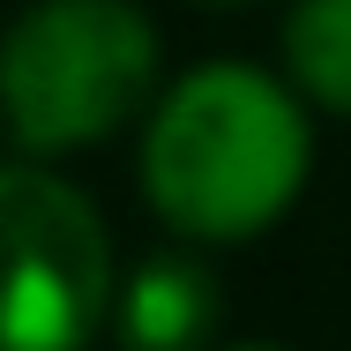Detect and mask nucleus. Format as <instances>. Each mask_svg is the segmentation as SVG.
Returning <instances> with one entry per match:
<instances>
[{
  "instance_id": "f257e3e1",
  "label": "nucleus",
  "mask_w": 351,
  "mask_h": 351,
  "mask_svg": "<svg viewBox=\"0 0 351 351\" xmlns=\"http://www.w3.org/2000/svg\"><path fill=\"white\" fill-rule=\"evenodd\" d=\"M314 172V128L299 90L247 60L180 75L142 135V195L180 239L232 247L269 232Z\"/></svg>"
},
{
  "instance_id": "f03ea898",
  "label": "nucleus",
  "mask_w": 351,
  "mask_h": 351,
  "mask_svg": "<svg viewBox=\"0 0 351 351\" xmlns=\"http://www.w3.org/2000/svg\"><path fill=\"white\" fill-rule=\"evenodd\" d=\"M157 23L135 0H30L8 30L15 157L105 142L157 97Z\"/></svg>"
},
{
  "instance_id": "7ed1b4c3",
  "label": "nucleus",
  "mask_w": 351,
  "mask_h": 351,
  "mask_svg": "<svg viewBox=\"0 0 351 351\" xmlns=\"http://www.w3.org/2000/svg\"><path fill=\"white\" fill-rule=\"evenodd\" d=\"M0 224H8V351H82L120 306L112 239L90 195L60 172L15 157L0 172Z\"/></svg>"
},
{
  "instance_id": "20e7f679",
  "label": "nucleus",
  "mask_w": 351,
  "mask_h": 351,
  "mask_svg": "<svg viewBox=\"0 0 351 351\" xmlns=\"http://www.w3.org/2000/svg\"><path fill=\"white\" fill-rule=\"evenodd\" d=\"M217 322H224V291L217 269L195 254H149L112 306L120 351H210Z\"/></svg>"
},
{
  "instance_id": "39448f33",
  "label": "nucleus",
  "mask_w": 351,
  "mask_h": 351,
  "mask_svg": "<svg viewBox=\"0 0 351 351\" xmlns=\"http://www.w3.org/2000/svg\"><path fill=\"white\" fill-rule=\"evenodd\" d=\"M284 68L299 97L351 120V0H299L284 15Z\"/></svg>"
},
{
  "instance_id": "423d86ee",
  "label": "nucleus",
  "mask_w": 351,
  "mask_h": 351,
  "mask_svg": "<svg viewBox=\"0 0 351 351\" xmlns=\"http://www.w3.org/2000/svg\"><path fill=\"white\" fill-rule=\"evenodd\" d=\"M224 351H284V344H224Z\"/></svg>"
},
{
  "instance_id": "0eeeda50",
  "label": "nucleus",
  "mask_w": 351,
  "mask_h": 351,
  "mask_svg": "<svg viewBox=\"0 0 351 351\" xmlns=\"http://www.w3.org/2000/svg\"><path fill=\"white\" fill-rule=\"evenodd\" d=\"M202 8H239V0H202Z\"/></svg>"
}]
</instances>
